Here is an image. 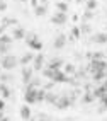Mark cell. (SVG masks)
<instances>
[{
  "label": "cell",
  "mask_w": 107,
  "mask_h": 121,
  "mask_svg": "<svg viewBox=\"0 0 107 121\" xmlns=\"http://www.w3.org/2000/svg\"><path fill=\"white\" fill-rule=\"evenodd\" d=\"M78 29H80V34H90L92 33V26L88 22H82V26Z\"/></svg>",
  "instance_id": "603a6c76"
},
{
  "label": "cell",
  "mask_w": 107,
  "mask_h": 121,
  "mask_svg": "<svg viewBox=\"0 0 107 121\" xmlns=\"http://www.w3.org/2000/svg\"><path fill=\"white\" fill-rule=\"evenodd\" d=\"M71 101L68 99V95H61V97H58V101L54 102V106H56V109H60V111H65V109H68L70 106H71Z\"/></svg>",
  "instance_id": "5b68a950"
},
{
  "label": "cell",
  "mask_w": 107,
  "mask_h": 121,
  "mask_svg": "<svg viewBox=\"0 0 107 121\" xmlns=\"http://www.w3.org/2000/svg\"><path fill=\"white\" fill-rule=\"evenodd\" d=\"M43 65H44V56L43 55L34 56V60H32V70H34V72H41V70H43Z\"/></svg>",
  "instance_id": "30bf717a"
},
{
  "label": "cell",
  "mask_w": 107,
  "mask_h": 121,
  "mask_svg": "<svg viewBox=\"0 0 107 121\" xmlns=\"http://www.w3.org/2000/svg\"><path fill=\"white\" fill-rule=\"evenodd\" d=\"M92 17H94V12H90V10H83V15H82V19H83V22L90 21Z\"/></svg>",
  "instance_id": "f546056e"
},
{
  "label": "cell",
  "mask_w": 107,
  "mask_h": 121,
  "mask_svg": "<svg viewBox=\"0 0 107 121\" xmlns=\"http://www.w3.org/2000/svg\"><path fill=\"white\" fill-rule=\"evenodd\" d=\"M7 9V2H4V0H0V12H4Z\"/></svg>",
  "instance_id": "e575fe53"
},
{
  "label": "cell",
  "mask_w": 107,
  "mask_h": 121,
  "mask_svg": "<svg viewBox=\"0 0 107 121\" xmlns=\"http://www.w3.org/2000/svg\"><path fill=\"white\" fill-rule=\"evenodd\" d=\"M19 112H21V118H22L24 121H29V119L32 118V112H31V108L27 106V104H24V106H21Z\"/></svg>",
  "instance_id": "7c38bea8"
},
{
  "label": "cell",
  "mask_w": 107,
  "mask_h": 121,
  "mask_svg": "<svg viewBox=\"0 0 107 121\" xmlns=\"http://www.w3.org/2000/svg\"><path fill=\"white\" fill-rule=\"evenodd\" d=\"M29 121H36V119H34V118H31V119H29Z\"/></svg>",
  "instance_id": "ee69618b"
},
{
  "label": "cell",
  "mask_w": 107,
  "mask_h": 121,
  "mask_svg": "<svg viewBox=\"0 0 107 121\" xmlns=\"http://www.w3.org/2000/svg\"><path fill=\"white\" fill-rule=\"evenodd\" d=\"M90 94H92V97H94V99H95V97H97V99H100L104 94H107V91H105V87H104V85H99V87L94 89V91L90 92Z\"/></svg>",
  "instance_id": "e0dca14e"
},
{
  "label": "cell",
  "mask_w": 107,
  "mask_h": 121,
  "mask_svg": "<svg viewBox=\"0 0 107 121\" xmlns=\"http://www.w3.org/2000/svg\"><path fill=\"white\" fill-rule=\"evenodd\" d=\"M75 72H77V67L73 63H66L65 65V75H75Z\"/></svg>",
  "instance_id": "cb8c5ba5"
},
{
  "label": "cell",
  "mask_w": 107,
  "mask_h": 121,
  "mask_svg": "<svg viewBox=\"0 0 107 121\" xmlns=\"http://www.w3.org/2000/svg\"><path fill=\"white\" fill-rule=\"evenodd\" d=\"M36 92H37V89L31 87V85L26 87V92H24V101L27 102V106H31V104H37V102H36Z\"/></svg>",
  "instance_id": "3957f363"
},
{
  "label": "cell",
  "mask_w": 107,
  "mask_h": 121,
  "mask_svg": "<svg viewBox=\"0 0 107 121\" xmlns=\"http://www.w3.org/2000/svg\"><path fill=\"white\" fill-rule=\"evenodd\" d=\"M19 2H22V4H26V2H29V0H19Z\"/></svg>",
  "instance_id": "7bdbcfd3"
},
{
  "label": "cell",
  "mask_w": 107,
  "mask_h": 121,
  "mask_svg": "<svg viewBox=\"0 0 107 121\" xmlns=\"http://www.w3.org/2000/svg\"><path fill=\"white\" fill-rule=\"evenodd\" d=\"M75 2H77V4H83V2H85V0H75Z\"/></svg>",
  "instance_id": "60d3db41"
},
{
  "label": "cell",
  "mask_w": 107,
  "mask_h": 121,
  "mask_svg": "<svg viewBox=\"0 0 107 121\" xmlns=\"http://www.w3.org/2000/svg\"><path fill=\"white\" fill-rule=\"evenodd\" d=\"M4 118V111H0V119H2Z\"/></svg>",
  "instance_id": "b9f144b4"
},
{
  "label": "cell",
  "mask_w": 107,
  "mask_h": 121,
  "mask_svg": "<svg viewBox=\"0 0 107 121\" xmlns=\"http://www.w3.org/2000/svg\"><path fill=\"white\" fill-rule=\"evenodd\" d=\"M104 80H105V82H104V84H102V85H104V87H105V91H107V78H104Z\"/></svg>",
  "instance_id": "f35d334b"
},
{
  "label": "cell",
  "mask_w": 107,
  "mask_h": 121,
  "mask_svg": "<svg viewBox=\"0 0 107 121\" xmlns=\"http://www.w3.org/2000/svg\"><path fill=\"white\" fill-rule=\"evenodd\" d=\"M39 2H41V5H46V4H48V0H39Z\"/></svg>",
  "instance_id": "74e56055"
},
{
  "label": "cell",
  "mask_w": 107,
  "mask_h": 121,
  "mask_svg": "<svg viewBox=\"0 0 107 121\" xmlns=\"http://www.w3.org/2000/svg\"><path fill=\"white\" fill-rule=\"evenodd\" d=\"M0 95H2L4 101L10 95V91H9V85H7V84H0Z\"/></svg>",
  "instance_id": "44dd1931"
},
{
  "label": "cell",
  "mask_w": 107,
  "mask_h": 121,
  "mask_svg": "<svg viewBox=\"0 0 107 121\" xmlns=\"http://www.w3.org/2000/svg\"><path fill=\"white\" fill-rule=\"evenodd\" d=\"M97 7H99V2H97V0H85V10L94 12Z\"/></svg>",
  "instance_id": "ffe728a7"
},
{
  "label": "cell",
  "mask_w": 107,
  "mask_h": 121,
  "mask_svg": "<svg viewBox=\"0 0 107 121\" xmlns=\"http://www.w3.org/2000/svg\"><path fill=\"white\" fill-rule=\"evenodd\" d=\"M70 77L68 75H65V72L63 70H54L53 72V77H51V82H60V84H65V82H68Z\"/></svg>",
  "instance_id": "8992f818"
},
{
  "label": "cell",
  "mask_w": 107,
  "mask_h": 121,
  "mask_svg": "<svg viewBox=\"0 0 107 121\" xmlns=\"http://www.w3.org/2000/svg\"><path fill=\"white\" fill-rule=\"evenodd\" d=\"M88 68L92 73H95V72H100V70H107V63H105V60H92Z\"/></svg>",
  "instance_id": "277c9868"
},
{
  "label": "cell",
  "mask_w": 107,
  "mask_h": 121,
  "mask_svg": "<svg viewBox=\"0 0 107 121\" xmlns=\"http://www.w3.org/2000/svg\"><path fill=\"white\" fill-rule=\"evenodd\" d=\"M0 78H2V84H7V82H10V80H12V75L10 73H2Z\"/></svg>",
  "instance_id": "d6a6232c"
},
{
  "label": "cell",
  "mask_w": 107,
  "mask_h": 121,
  "mask_svg": "<svg viewBox=\"0 0 107 121\" xmlns=\"http://www.w3.org/2000/svg\"><path fill=\"white\" fill-rule=\"evenodd\" d=\"M66 21H68V15L63 14V12H56L51 17V22L56 24V26H63V24H66Z\"/></svg>",
  "instance_id": "52a82bcc"
},
{
  "label": "cell",
  "mask_w": 107,
  "mask_h": 121,
  "mask_svg": "<svg viewBox=\"0 0 107 121\" xmlns=\"http://www.w3.org/2000/svg\"><path fill=\"white\" fill-rule=\"evenodd\" d=\"M32 60H34V55H32V53H24L21 58H19V63H21L22 67H29V63Z\"/></svg>",
  "instance_id": "5bb4252c"
},
{
  "label": "cell",
  "mask_w": 107,
  "mask_h": 121,
  "mask_svg": "<svg viewBox=\"0 0 107 121\" xmlns=\"http://www.w3.org/2000/svg\"><path fill=\"white\" fill-rule=\"evenodd\" d=\"M61 67H63V60L61 58H53L51 61H49V65H48V68L49 70H61Z\"/></svg>",
  "instance_id": "9a60e30c"
},
{
  "label": "cell",
  "mask_w": 107,
  "mask_h": 121,
  "mask_svg": "<svg viewBox=\"0 0 107 121\" xmlns=\"http://www.w3.org/2000/svg\"><path fill=\"white\" fill-rule=\"evenodd\" d=\"M17 63H19V60L15 58L14 55H5V56H2V60H0V67L4 70H12V68L17 67Z\"/></svg>",
  "instance_id": "6da1fadb"
},
{
  "label": "cell",
  "mask_w": 107,
  "mask_h": 121,
  "mask_svg": "<svg viewBox=\"0 0 107 121\" xmlns=\"http://www.w3.org/2000/svg\"><path fill=\"white\" fill-rule=\"evenodd\" d=\"M90 41L95 43V44H105V43H107V34H105V33H97V34H92Z\"/></svg>",
  "instance_id": "8fae6325"
},
{
  "label": "cell",
  "mask_w": 107,
  "mask_h": 121,
  "mask_svg": "<svg viewBox=\"0 0 107 121\" xmlns=\"http://www.w3.org/2000/svg\"><path fill=\"white\" fill-rule=\"evenodd\" d=\"M94 82H100V80L107 78V70H100V72H95V73L92 75Z\"/></svg>",
  "instance_id": "d6986e66"
},
{
  "label": "cell",
  "mask_w": 107,
  "mask_h": 121,
  "mask_svg": "<svg viewBox=\"0 0 107 121\" xmlns=\"http://www.w3.org/2000/svg\"><path fill=\"white\" fill-rule=\"evenodd\" d=\"M14 24H15V21H14V19H10V17L4 19V27H5V26H14Z\"/></svg>",
  "instance_id": "836d02e7"
},
{
  "label": "cell",
  "mask_w": 107,
  "mask_h": 121,
  "mask_svg": "<svg viewBox=\"0 0 107 121\" xmlns=\"http://www.w3.org/2000/svg\"><path fill=\"white\" fill-rule=\"evenodd\" d=\"M32 77H34V70H32V67H22V82L27 85Z\"/></svg>",
  "instance_id": "9c48e42d"
},
{
  "label": "cell",
  "mask_w": 107,
  "mask_h": 121,
  "mask_svg": "<svg viewBox=\"0 0 107 121\" xmlns=\"http://www.w3.org/2000/svg\"><path fill=\"white\" fill-rule=\"evenodd\" d=\"M92 101H94V97H92V94H90V92H85L83 95H82V102H83V104H90Z\"/></svg>",
  "instance_id": "83f0119b"
},
{
  "label": "cell",
  "mask_w": 107,
  "mask_h": 121,
  "mask_svg": "<svg viewBox=\"0 0 107 121\" xmlns=\"http://www.w3.org/2000/svg\"><path fill=\"white\" fill-rule=\"evenodd\" d=\"M31 5L32 7H37L39 5V0H31Z\"/></svg>",
  "instance_id": "8d00e7d4"
},
{
  "label": "cell",
  "mask_w": 107,
  "mask_h": 121,
  "mask_svg": "<svg viewBox=\"0 0 107 121\" xmlns=\"http://www.w3.org/2000/svg\"><path fill=\"white\" fill-rule=\"evenodd\" d=\"M0 44L12 46V36H9V34H2V36H0Z\"/></svg>",
  "instance_id": "484cf974"
},
{
  "label": "cell",
  "mask_w": 107,
  "mask_h": 121,
  "mask_svg": "<svg viewBox=\"0 0 107 121\" xmlns=\"http://www.w3.org/2000/svg\"><path fill=\"white\" fill-rule=\"evenodd\" d=\"M56 101H58V95H56L53 91H48L46 95H44V102H48V104H54Z\"/></svg>",
  "instance_id": "ac0fdd59"
},
{
  "label": "cell",
  "mask_w": 107,
  "mask_h": 121,
  "mask_svg": "<svg viewBox=\"0 0 107 121\" xmlns=\"http://www.w3.org/2000/svg\"><path fill=\"white\" fill-rule=\"evenodd\" d=\"M105 34H107V33H105Z\"/></svg>",
  "instance_id": "7dc6e473"
},
{
  "label": "cell",
  "mask_w": 107,
  "mask_h": 121,
  "mask_svg": "<svg viewBox=\"0 0 107 121\" xmlns=\"http://www.w3.org/2000/svg\"><path fill=\"white\" fill-rule=\"evenodd\" d=\"M104 121H107V118H105V119H104Z\"/></svg>",
  "instance_id": "bcb514c9"
},
{
  "label": "cell",
  "mask_w": 107,
  "mask_h": 121,
  "mask_svg": "<svg viewBox=\"0 0 107 121\" xmlns=\"http://www.w3.org/2000/svg\"><path fill=\"white\" fill-rule=\"evenodd\" d=\"M68 9H70V7H68L66 2H58V4H56V12H63V14H66Z\"/></svg>",
  "instance_id": "d4e9b609"
},
{
  "label": "cell",
  "mask_w": 107,
  "mask_h": 121,
  "mask_svg": "<svg viewBox=\"0 0 107 121\" xmlns=\"http://www.w3.org/2000/svg\"><path fill=\"white\" fill-rule=\"evenodd\" d=\"M4 109H5V101L0 99V111H4Z\"/></svg>",
  "instance_id": "d590c367"
},
{
  "label": "cell",
  "mask_w": 107,
  "mask_h": 121,
  "mask_svg": "<svg viewBox=\"0 0 107 121\" xmlns=\"http://www.w3.org/2000/svg\"><path fill=\"white\" fill-rule=\"evenodd\" d=\"M0 72H2V67H0Z\"/></svg>",
  "instance_id": "f6af8a7d"
},
{
  "label": "cell",
  "mask_w": 107,
  "mask_h": 121,
  "mask_svg": "<svg viewBox=\"0 0 107 121\" xmlns=\"http://www.w3.org/2000/svg\"><path fill=\"white\" fill-rule=\"evenodd\" d=\"M46 12H48V7H46V5H41V4H39L37 7H34V14L37 15V17H43Z\"/></svg>",
  "instance_id": "7402d4cb"
},
{
  "label": "cell",
  "mask_w": 107,
  "mask_h": 121,
  "mask_svg": "<svg viewBox=\"0 0 107 121\" xmlns=\"http://www.w3.org/2000/svg\"><path fill=\"white\" fill-rule=\"evenodd\" d=\"M4 34V26H0V36Z\"/></svg>",
  "instance_id": "ab89813d"
},
{
  "label": "cell",
  "mask_w": 107,
  "mask_h": 121,
  "mask_svg": "<svg viewBox=\"0 0 107 121\" xmlns=\"http://www.w3.org/2000/svg\"><path fill=\"white\" fill-rule=\"evenodd\" d=\"M27 41V44H29V48H32V50H36V51H39V50H43V41L37 38V34H34V33H29V34H26V38H24Z\"/></svg>",
  "instance_id": "7a4b0ae2"
},
{
  "label": "cell",
  "mask_w": 107,
  "mask_h": 121,
  "mask_svg": "<svg viewBox=\"0 0 107 121\" xmlns=\"http://www.w3.org/2000/svg\"><path fill=\"white\" fill-rule=\"evenodd\" d=\"M44 95H46V91L43 87H39L37 92H36V102H43L44 101Z\"/></svg>",
  "instance_id": "4316f807"
},
{
  "label": "cell",
  "mask_w": 107,
  "mask_h": 121,
  "mask_svg": "<svg viewBox=\"0 0 107 121\" xmlns=\"http://www.w3.org/2000/svg\"><path fill=\"white\" fill-rule=\"evenodd\" d=\"M26 38V31H24L22 27H17L15 26L12 29V39H24Z\"/></svg>",
  "instance_id": "2e32d148"
},
{
  "label": "cell",
  "mask_w": 107,
  "mask_h": 121,
  "mask_svg": "<svg viewBox=\"0 0 107 121\" xmlns=\"http://www.w3.org/2000/svg\"><path fill=\"white\" fill-rule=\"evenodd\" d=\"M9 51H10V46H7V44H0V53H2V56L9 55Z\"/></svg>",
  "instance_id": "1f68e13d"
},
{
  "label": "cell",
  "mask_w": 107,
  "mask_h": 121,
  "mask_svg": "<svg viewBox=\"0 0 107 121\" xmlns=\"http://www.w3.org/2000/svg\"><path fill=\"white\" fill-rule=\"evenodd\" d=\"M66 41H68V38H66V34H56V38H54V41H53V46L56 48V50H61V48H65V44H66Z\"/></svg>",
  "instance_id": "ba28073f"
},
{
  "label": "cell",
  "mask_w": 107,
  "mask_h": 121,
  "mask_svg": "<svg viewBox=\"0 0 107 121\" xmlns=\"http://www.w3.org/2000/svg\"><path fill=\"white\" fill-rule=\"evenodd\" d=\"M99 108H97V112L99 114H102V112H105L107 111V94H104L100 99H99Z\"/></svg>",
  "instance_id": "4fadbf2b"
},
{
  "label": "cell",
  "mask_w": 107,
  "mask_h": 121,
  "mask_svg": "<svg viewBox=\"0 0 107 121\" xmlns=\"http://www.w3.org/2000/svg\"><path fill=\"white\" fill-rule=\"evenodd\" d=\"M82 34H80V29L78 27H73L71 29V36H70V39H78Z\"/></svg>",
  "instance_id": "4dcf8cb0"
},
{
  "label": "cell",
  "mask_w": 107,
  "mask_h": 121,
  "mask_svg": "<svg viewBox=\"0 0 107 121\" xmlns=\"http://www.w3.org/2000/svg\"><path fill=\"white\" fill-rule=\"evenodd\" d=\"M37 121H53V118L49 114H46V112H39V114H37Z\"/></svg>",
  "instance_id": "f1b7e54d"
}]
</instances>
